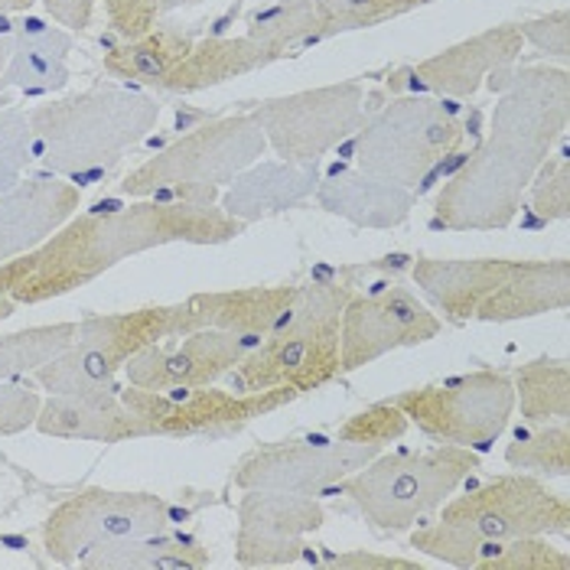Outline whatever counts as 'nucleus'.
<instances>
[{
  "label": "nucleus",
  "mask_w": 570,
  "mask_h": 570,
  "mask_svg": "<svg viewBox=\"0 0 570 570\" xmlns=\"http://www.w3.org/2000/svg\"><path fill=\"white\" fill-rule=\"evenodd\" d=\"M570 111V76L561 66L509 69L485 140L440 186L434 222L453 232L509 228L528 186L561 144Z\"/></svg>",
  "instance_id": "nucleus-1"
},
{
  "label": "nucleus",
  "mask_w": 570,
  "mask_h": 570,
  "mask_svg": "<svg viewBox=\"0 0 570 570\" xmlns=\"http://www.w3.org/2000/svg\"><path fill=\"white\" fill-rule=\"evenodd\" d=\"M245 228L216 203L137 199L108 213L72 216L37 252L0 264V297L46 304L86 287L125 258L164 245H225Z\"/></svg>",
  "instance_id": "nucleus-2"
},
{
  "label": "nucleus",
  "mask_w": 570,
  "mask_h": 570,
  "mask_svg": "<svg viewBox=\"0 0 570 570\" xmlns=\"http://www.w3.org/2000/svg\"><path fill=\"white\" fill-rule=\"evenodd\" d=\"M160 101L125 86H98L30 108L33 157L52 176L86 186L108 174L160 121Z\"/></svg>",
  "instance_id": "nucleus-3"
},
{
  "label": "nucleus",
  "mask_w": 570,
  "mask_h": 570,
  "mask_svg": "<svg viewBox=\"0 0 570 570\" xmlns=\"http://www.w3.org/2000/svg\"><path fill=\"white\" fill-rule=\"evenodd\" d=\"M414 284L450 323H519L570 304V262L417 258Z\"/></svg>",
  "instance_id": "nucleus-4"
},
{
  "label": "nucleus",
  "mask_w": 570,
  "mask_h": 570,
  "mask_svg": "<svg viewBox=\"0 0 570 570\" xmlns=\"http://www.w3.org/2000/svg\"><path fill=\"white\" fill-rule=\"evenodd\" d=\"M440 509L443 512L434 525L411 534V548L450 568H470L485 544L570 531L568 499L528 473L495 476L453 502H443Z\"/></svg>",
  "instance_id": "nucleus-5"
},
{
  "label": "nucleus",
  "mask_w": 570,
  "mask_h": 570,
  "mask_svg": "<svg viewBox=\"0 0 570 570\" xmlns=\"http://www.w3.org/2000/svg\"><path fill=\"white\" fill-rule=\"evenodd\" d=\"M352 287L326 281L301 287L291 309L228 375L238 392L287 389L307 395L340 375V316Z\"/></svg>",
  "instance_id": "nucleus-6"
},
{
  "label": "nucleus",
  "mask_w": 570,
  "mask_h": 570,
  "mask_svg": "<svg viewBox=\"0 0 570 570\" xmlns=\"http://www.w3.org/2000/svg\"><path fill=\"white\" fill-rule=\"evenodd\" d=\"M264 150L267 137L248 111L222 115L144 160L121 179V193L131 199L209 206L235 176L262 160Z\"/></svg>",
  "instance_id": "nucleus-7"
},
{
  "label": "nucleus",
  "mask_w": 570,
  "mask_h": 570,
  "mask_svg": "<svg viewBox=\"0 0 570 570\" xmlns=\"http://www.w3.org/2000/svg\"><path fill=\"white\" fill-rule=\"evenodd\" d=\"M480 470V456L466 446L401 450L368 460L340 489L355 502L365 522L379 531H407Z\"/></svg>",
  "instance_id": "nucleus-8"
},
{
  "label": "nucleus",
  "mask_w": 570,
  "mask_h": 570,
  "mask_svg": "<svg viewBox=\"0 0 570 570\" xmlns=\"http://www.w3.org/2000/svg\"><path fill=\"white\" fill-rule=\"evenodd\" d=\"M466 128L434 95H397L355 131V170L421 189L460 150Z\"/></svg>",
  "instance_id": "nucleus-9"
},
{
  "label": "nucleus",
  "mask_w": 570,
  "mask_h": 570,
  "mask_svg": "<svg viewBox=\"0 0 570 570\" xmlns=\"http://www.w3.org/2000/svg\"><path fill=\"white\" fill-rule=\"evenodd\" d=\"M170 307H144L131 313H108L79 323L66 352L37 368V385L49 395L108 397L115 395V375L134 355L167 340Z\"/></svg>",
  "instance_id": "nucleus-10"
},
{
  "label": "nucleus",
  "mask_w": 570,
  "mask_h": 570,
  "mask_svg": "<svg viewBox=\"0 0 570 570\" xmlns=\"http://www.w3.org/2000/svg\"><path fill=\"white\" fill-rule=\"evenodd\" d=\"M389 401L401 407L407 424H417L428 438L466 450H485L512 424L515 385L505 372L480 368L440 385L401 392Z\"/></svg>",
  "instance_id": "nucleus-11"
},
{
  "label": "nucleus",
  "mask_w": 570,
  "mask_h": 570,
  "mask_svg": "<svg viewBox=\"0 0 570 570\" xmlns=\"http://www.w3.org/2000/svg\"><path fill=\"white\" fill-rule=\"evenodd\" d=\"M262 125L267 147L287 164H316L362 128L365 88L355 79L264 98L245 108Z\"/></svg>",
  "instance_id": "nucleus-12"
},
{
  "label": "nucleus",
  "mask_w": 570,
  "mask_h": 570,
  "mask_svg": "<svg viewBox=\"0 0 570 570\" xmlns=\"http://www.w3.org/2000/svg\"><path fill=\"white\" fill-rule=\"evenodd\" d=\"M170 525V505L154 492L82 489L52 509L43 522V548L56 564H79L82 554L125 541L160 534Z\"/></svg>",
  "instance_id": "nucleus-13"
},
{
  "label": "nucleus",
  "mask_w": 570,
  "mask_h": 570,
  "mask_svg": "<svg viewBox=\"0 0 570 570\" xmlns=\"http://www.w3.org/2000/svg\"><path fill=\"white\" fill-rule=\"evenodd\" d=\"M121 401L144 421L150 438H219L235 434L258 421L264 414L284 407L294 401L287 389H267V392H219L213 385L206 389H176V392H150L128 385Z\"/></svg>",
  "instance_id": "nucleus-14"
},
{
  "label": "nucleus",
  "mask_w": 570,
  "mask_h": 570,
  "mask_svg": "<svg viewBox=\"0 0 570 570\" xmlns=\"http://www.w3.org/2000/svg\"><path fill=\"white\" fill-rule=\"evenodd\" d=\"M382 446L350 443L340 438H297L258 446L248 453L232 483L238 489H274V492H304L313 495L326 485H340L368 460L379 456Z\"/></svg>",
  "instance_id": "nucleus-15"
},
{
  "label": "nucleus",
  "mask_w": 570,
  "mask_h": 570,
  "mask_svg": "<svg viewBox=\"0 0 570 570\" xmlns=\"http://www.w3.org/2000/svg\"><path fill=\"white\" fill-rule=\"evenodd\" d=\"M440 320L407 287L355 297L340 316V375L358 372L382 355L438 340Z\"/></svg>",
  "instance_id": "nucleus-16"
},
{
  "label": "nucleus",
  "mask_w": 570,
  "mask_h": 570,
  "mask_svg": "<svg viewBox=\"0 0 570 570\" xmlns=\"http://www.w3.org/2000/svg\"><path fill=\"white\" fill-rule=\"evenodd\" d=\"M326 522V509L304 492L245 489L238 502L235 561L242 568H287L307 558V538Z\"/></svg>",
  "instance_id": "nucleus-17"
},
{
  "label": "nucleus",
  "mask_w": 570,
  "mask_h": 570,
  "mask_svg": "<svg viewBox=\"0 0 570 570\" xmlns=\"http://www.w3.org/2000/svg\"><path fill=\"white\" fill-rule=\"evenodd\" d=\"M522 33L515 23L489 27L483 33L446 46L417 66H404L389 79L397 95H434V98H473L492 79L509 72L522 56Z\"/></svg>",
  "instance_id": "nucleus-18"
},
{
  "label": "nucleus",
  "mask_w": 570,
  "mask_h": 570,
  "mask_svg": "<svg viewBox=\"0 0 570 570\" xmlns=\"http://www.w3.org/2000/svg\"><path fill=\"white\" fill-rule=\"evenodd\" d=\"M179 343L164 346L154 343L140 350L128 368V385L150 392H176V389H206L228 375L248 352L262 343V336H242L225 330H196L176 336Z\"/></svg>",
  "instance_id": "nucleus-19"
},
{
  "label": "nucleus",
  "mask_w": 570,
  "mask_h": 570,
  "mask_svg": "<svg viewBox=\"0 0 570 570\" xmlns=\"http://www.w3.org/2000/svg\"><path fill=\"white\" fill-rule=\"evenodd\" d=\"M301 287L277 284V287H242V291H213L193 294L183 304L170 307L167 340L186 336L196 330H225L242 336H267L281 316L291 309Z\"/></svg>",
  "instance_id": "nucleus-20"
},
{
  "label": "nucleus",
  "mask_w": 570,
  "mask_h": 570,
  "mask_svg": "<svg viewBox=\"0 0 570 570\" xmlns=\"http://www.w3.org/2000/svg\"><path fill=\"white\" fill-rule=\"evenodd\" d=\"M79 186L62 176H40L0 189V264L30 255L76 216Z\"/></svg>",
  "instance_id": "nucleus-21"
},
{
  "label": "nucleus",
  "mask_w": 570,
  "mask_h": 570,
  "mask_svg": "<svg viewBox=\"0 0 570 570\" xmlns=\"http://www.w3.org/2000/svg\"><path fill=\"white\" fill-rule=\"evenodd\" d=\"M316 203L323 213L340 216L355 228H397L411 219L417 203L414 189L379 179L362 170H336L316 183Z\"/></svg>",
  "instance_id": "nucleus-22"
},
{
  "label": "nucleus",
  "mask_w": 570,
  "mask_h": 570,
  "mask_svg": "<svg viewBox=\"0 0 570 570\" xmlns=\"http://www.w3.org/2000/svg\"><path fill=\"white\" fill-rule=\"evenodd\" d=\"M316 183H320L316 164H287V160L262 164L258 160L228 183L222 196V209L242 225H252V222L307 203L316 193Z\"/></svg>",
  "instance_id": "nucleus-23"
},
{
  "label": "nucleus",
  "mask_w": 570,
  "mask_h": 570,
  "mask_svg": "<svg viewBox=\"0 0 570 570\" xmlns=\"http://www.w3.org/2000/svg\"><path fill=\"white\" fill-rule=\"evenodd\" d=\"M277 59L281 56L274 49H267L252 37H209L193 43L186 59H179L154 88L167 95H196L267 69Z\"/></svg>",
  "instance_id": "nucleus-24"
},
{
  "label": "nucleus",
  "mask_w": 570,
  "mask_h": 570,
  "mask_svg": "<svg viewBox=\"0 0 570 570\" xmlns=\"http://www.w3.org/2000/svg\"><path fill=\"white\" fill-rule=\"evenodd\" d=\"M33 428L46 438L91 440V443H121V440L150 438L144 421L118 395H49L40 404Z\"/></svg>",
  "instance_id": "nucleus-25"
},
{
  "label": "nucleus",
  "mask_w": 570,
  "mask_h": 570,
  "mask_svg": "<svg viewBox=\"0 0 570 570\" xmlns=\"http://www.w3.org/2000/svg\"><path fill=\"white\" fill-rule=\"evenodd\" d=\"M10 59L0 76V88H17L23 95H52L69 86V52L72 33L62 27H46L43 20H27L13 33Z\"/></svg>",
  "instance_id": "nucleus-26"
},
{
  "label": "nucleus",
  "mask_w": 570,
  "mask_h": 570,
  "mask_svg": "<svg viewBox=\"0 0 570 570\" xmlns=\"http://www.w3.org/2000/svg\"><path fill=\"white\" fill-rule=\"evenodd\" d=\"M209 564V551L199 541H179L160 534L125 538L82 554L79 568H131V570H196Z\"/></svg>",
  "instance_id": "nucleus-27"
},
{
  "label": "nucleus",
  "mask_w": 570,
  "mask_h": 570,
  "mask_svg": "<svg viewBox=\"0 0 570 570\" xmlns=\"http://www.w3.org/2000/svg\"><path fill=\"white\" fill-rule=\"evenodd\" d=\"M193 37L176 27H154L137 40H125L105 56V72L111 79H125L134 86L154 88L186 52L193 49Z\"/></svg>",
  "instance_id": "nucleus-28"
},
{
  "label": "nucleus",
  "mask_w": 570,
  "mask_h": 570,
  "mask_svg": "<svg viewBox=\"0 0 570 570\" xmlns=\"http://www.w3.org/2000/svg\"><path fill=\"white\" fill-rule=\"evenodd\" d=\"M515 407L522 411L528 424L568 417L570 414V368L568 358H531L519 365L515 379Z\"/></svg>",
  "instance_id": "nucleus-29"
},
{
  "label": "nucleus",
  "mask_w": 570,
  "mask_h": 570,
  "mask_svg": "<svg viewBox=\"0 0 570 570\" xmlns=\"http://www.w3.org/2000/svg\"><path fill=\"white\" fill-rule=\"evenodd\" d=\"M245 27H248L245 37L274 49L281 59L294 46L316 43V33H320L313 0H277V3L258 7L245 17Z\"/></svg>",
  "instance_id": "nucleus-30"
},
{
  "label": "nucleus",
  "mask_w": 570,
  "mask_h": 570,
  "mask_svg": "<svg viewBox=\"0 0 570 570\" xmlns=\"http://www.w3.org/2000/svg\"><path fill=\"white\" fill-rule=\"evenodd\" d=\"M76 330L79 323H46L0 336V382H13L27 372L43 368L49 358L72 346Z\"/></svg>",
  "instance_id": "nucleus-31"
},
{
  "label": "nucleus",
  "mask_w": 570,
  "mask_h": 570,
  "mask_svg": "<svg viewBox=\"0 0 570 570\" xmlns=\"http://www.w3.org/2000/svg\"><path fill=\"white\" fill-rule=\"evenodd\" d=\"M434 0H313L320 33L316 40H330L340 33L372 30L389 20H397L411 10H421Z\"/></svg>",
  "instance_id": "nucleus-32"
},
{
  "label": "nucleus",
  "mask_w": 570,
  "mask_h": 570,
  "mask_svg": "<svg viewBox=\"0 0 570 570\" xmlns=\"http://www.w3.org/2000/svg\"><path fill=\"white\" fill-rule=\"evenodd\" d=\"M505 463L512 470H531L548 476H568L570 470V431L568 424H548L541 431H531L505 450Z\"/></svg>",
  "instance_id": "nucleus-33"
},
{
  "label": "nucleus",
  "mask_w": 570,
  "mask_h": 570,
  "mask_svg": "<svg viewBox=\"0 0 570 570\" xmlns=\"http://www.w3.org/2000/svg\"><path fill=\"white\" fill-rule=\"evenodd\" d=\"M470 570H570V558L551 548L544 534H528L485 544Z\"/></svg>",
  "instance_id": "nucleus-34"
},
{
  "label": "nucleus",
  "mask_w": 570,
  "mask_h": 570,
  "mask_svg": "<svg viewBox=\"0 0 570 570\" xmlns=\"http://www.w3.org/2000/svg\"><path fill=\"white\" fill-rule=\"evenodd\" d=\"M30 160H33L30 111L17 105L0 108V189L20 183V174Z\"/></svg>",
  "instance_id": "nucleus-35"
},
{
  "label": "nucleus",
  "mask_w": 570,
  "mask_h": 570,
  "mask_svg": "<svg viewBox=\"0 0 570 570\" xmlns=\"http://www.w3.org/2000/svg\"><path fill=\"white\" fill-rule=\"evenodd\" d=\"M404 431H407V417L401 414V407H395L392 401H379V404L352 414L350 421L336 431V438L350 440V443L385 446L392 440L404 438Z\"/></svg>",
  "instance_id": "nucleus-36"
},
{
  "label": "nucleus",
  "mask_w": 570,
  "mask_h": 570,
  "mask_svg": "<svg viewBox=\"0 0 570 570\" xmlns=\"http://www.w3.org/2000/svg\"><path fill=\"white\" fill-rule=\"evenodd\" d=\"M538 183L528 186L531 193V209L544 222L568 219L570 213V160L561 157H548L544 167L534 176Z\"/></svg>",
  "instance_id": "nucleus-37"
},
{
  "label": "nucleus",
  "mask_w": 570,
  "mask_h": 570,
  "mask_svg": "<svg viewBox=\"0 0 570 570\" xmlns=\"http://www.w3.org/2000/svg\"><path fill=\"white\" fill-rule=\"evenodd\" d=\"M40 404H43V397L30 385L0 382V438H13V434L30 431L37 424Z\"/></svg>",
  "instance_id": "nucleus-38"
},
{
  "label": "nucleus",
  "mask_w": 570,
  "mask_h": 570,
  "mask_svg": "<svg viewBox=\"0 0 570 570\" xmlns=\"http://www.w3.org/2000/svg\"><path fill=\"white\" fill-rule=\"evenodd\" d=\"M568 23H570L568 7H561V10H551V13H544V17H534V20L515 23V27H519L522 40L534 46L538 52L564 59V56L570 52V27Z\"/></svg>",
  "instance_id": "nucleus-39"
},
{
  "label": "nucleus",
  "mask_w": 570,
  "mask_h": 570,
  "mask_svg": "<svg viewBox=\"0 0 570 570\" xmlns=\"http://www.w3.org/2000/svg\"><path fill=\"white\" fill-rule=\"evenodd\" d=\"M108 3V23L121 40H137L147 30H154L160 0H105Z\"/></svg>",
  "instance_id": "nucleus-40"
},
{
  "label": "nucleus",
  "mask_w": 570,
  "mask_h": 570,
  "mask_svg": "<svg viewBox=\"0 0 570 570\" xmlns=\"http://www.w3.org/2000/svg\"><path fill=\"white\" fill-rule=\"evenodd\" d=\"M43 10L46 17L52 23H59L62 30L82 33L95 17V0H43Z\"/></svg>",
  "instance_id": "nucleus-41"
},
{
  "label": "nucleus",
  "mask_w": 570,
  "mask_h": 570,
  "mask_svg": "<svg viewBox=\"0 0 570 570\" xmlns=\"http://www.w3.org/2000/svg\"><path fill=\"white\" fill-rule=\"evenodd\" d=\"M330 568H365V570H414V561H401V558H382V554H368V551H350V554H336L330 558Z\"/></svg>",
  "instance_id": "nucleus-42"
},
{
  "label": "nucleus",
  "mask_w": 570,
  "mask_h": 570,
  "mask_svg": "<svg viewBox=\"0 0 570 570\" xmlns=\"http://www.w3.org/2000/svg\"><path fill=\"white\" fill-rule=\"evenodd\" d=\"M33 0H0V13H27Z\"/></svg>",
  "instance_id": "nucleus-43"
},
{
  "label": "nucleus",
  "mask_w": 570,
  "mask_h": 570,
  "mask_svg": "<svg viewBox=\"0 0 570 570\" xmlns=\"http://www.w3.org/2000/svg\"><path fill=\"white\" fill-rule=\"evenodd\" d=\"M10 46H13V37H10V33H7V37H0V76H3L7 59H10Z\"/></svg>",
  "instance_id": "nucleus-44"
},
{
  "label": "nucleus",
  "mask_w": 570,
  "mask_h": 570,
  "mask_svg": "<svg viewBox=\"0 0 570 570\" xmlns=\"http://www.w3.org/2000/svg\"><path fill=\"white\" fill-rule=\"evenodd\" d=\"M13 309H17V301H13V297H0V320L13 316Z\"/></svg>",
  "instance_id": "nucleus-45"
}]
</instances>
